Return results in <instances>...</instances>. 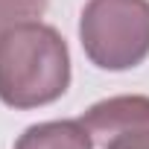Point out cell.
Wrapping results in <instances>:
<instances>
[{"label":"cell","mask_w":149,"mask_h":149,"mask_svg":"<svg viewBox=\"0 0 149 149\" xmlns=\"http://www.w3.org/2000/svg\"><path fill=\"white\" fill-rule=\"evenodd\" d=\"M70 88V50L61 32L26 21L0 35V102L26 111L64 97Z\"/></svg>","instance_id":"6da1fadb"},{"label":"cell","mask_w":149,"mask_h":149,"mask_svg":"<svg viewBox=\"0 0 149 149\" xmlns=\"http://www.w3.org/2000/svg\"><path fill=\"white\" fill-rule=\"evenodd\" d=\"M79 41L100 70H132L149 58V0H88Z\"/></svg>","instance_id":"7a4b0ae2"},{"label":"cell","mask_w":149,"mask_h":149,"mask_svg":"<svg viewBox=\"0 0 149 149\" xmlns=\"http://www.w3.org/2000/svg\"><path fill=\"white\" fill-rule=\"evenodd\" d=\"M47 6L50 0H0V35L18 24L41 21Z\"/></svg>","instance_id":"5b68a950"},{"label":"cell","mask_w":149,"mask_h":149,"mask_svg":"<svg viewBox=\"0 0 149 149\" xmlns=\"http://www.w3.org/2000/svg\"><path fill=\"white\" fill-rule=\"evenodd\" d=\"M15 149H94V137L82 120H47L29 126Z\"/></svg>","instance_id":"277c9868"},{"label":"cell","mask_w":149,"mask_h":149,"mask_svg":"<svg viewBox=\"0 0 149 149\" xmlns=\"http://www.w3.org/2000/svg\"><path fill=\"white\" fill-rule=\"evenodd\" d=\"M79 120L102 149H149V97L143 94L100 100Z\"/></svg>","instance_id":"3957f363"}]
</instances>
